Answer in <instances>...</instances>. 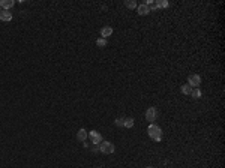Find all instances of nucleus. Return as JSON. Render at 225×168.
<instances>
[{"instance_id":"aec40b11","label":"nucleus","mask_w":225,"mask_h":168,"mask_svg":"<svg viewBox=\"0 0 225 168\" xmlns=\"http://www.w3.org/2000/svg\"><path fill=\"white\" fill-rule=\"evenodd\" d=\"M0 14H2V8H0Z\"/></svg>"},{"instance_id":"f257e3e1","label":"nucleus","mask_w":225,"mask_h":168,"mask_svg":"<svg viewBox=\"0 0 225 168\" xmlns=\"http://www.w3.org/2000/svg\"><path fill=\"white\" fill-rule=\"evenodd\" d=\"M147 134L153 141H156V143H159V141L162 140V129L156 123H150V126L147 128Z\"/></svg>"},{"instance_id":"dca6fc26","label":"nucleus","mask_w":225,"mask_h":168,"mask_svg":"<svg viewBox=\"0 0 225 168\" xmlns=\"http://www.w3.org/2000/svg\"><path fill=\"white\" fill-rule=\"evenodd\" d=\"M96 45L98 47H105V45H107V39H104V38H98V39H96Z\"/></svg>"},{"instance_id":"f3484780","label":"nucleus","mask_w":225,"mask_h":168,"mask_svg":"<svg viewBox=\"0 0 225 168\" xmlns=\"http://www.w3.org/2000/svg\"><path fill=\"white\" fill-rule=\"evenodd\" d=\"M116 125H117V126H123V125H125V117H119V119H116Z\"/></svg>"},{"instance_id":"f8f14e48","label":"nucleus","mask_w":225,"mask_h":168,"mask_svg":"<svg viewBox=\"0 0 225 168\" xmlns=\"http://www.w3.org/2000/svg\"><path fill=\"white\" fill-rule=\"evenodd\" d=\"M191 96H192V98H195V99H198V98H201V90H200V89H198V87L192 89V92H191Z\"/></svg>"},{"instance_id":"423d86ee","label":"nucleus","mask_w":225,"mask_h":168,"mask_svg":"<svg viewBox=\"0 0 225 168\" xmlns=\"http://www.w3.org/2000/svg\"><path fill=\"white\" fill-rule=\"evenodd\" d=\"M87 137H89V132L86 131L84 128H83V129H80V131L77 132V140H78V141H81V143H86Z\"/></svg>"},{"instance_id":"1a4fd4ad","label":"nucleus","mask_w":225,"mask_h":168,"mask_svg":"<svg viewBox=\"0 0 225 168\" xmlns=\"http://www.w3.org/2000/svg\"><path fill=\"white\" fill-rule=\"evenodd\" d=\"M137 11H138V14H140V15H147L149 12H150L149 6H147V5H144V3H143V5H138V6H137Z\"/></svg>"},{"instance_id":"f03ea898","label":"nucleus","mask_w":225,"mask_h":168,"mask_svg":"<svg viewBox=\"0 0 225 168\" xmlns=\"http://www.w3.org/2000/svg\"><path fill=\"white\" fill-rule=\"evenodd\" d=\"M98 147H99V152H102V153H105V155H111V153H114V150H116L114 144L110 143V141H102V143H101Z\"/></svg>"},{"instance_id":"39448f33","label":"nucleus","mask_w":225,"mask_h":168,"mask_svg":"<svg viewBox=\"0 0 225 168\" xmlns=\"http://www.w3.org/2000/svg\"><path fill=\"white\" fill-rule=\"evenodd\" d=\"M188 84H189L191 87H198V86L201 84V77L198 75V74L191 75V77H189V80H188Z\"/></svg>"},{"instance_id":"9d476101","label":"nucleus","mask_w":225,"mask_h":168,"mask_svg":"<svg viewBox=\"0 0 225 168\" xmlns=\"http://www.w3.org/2000/svg\"><path fill=\"white\" fill-rule=\"evenodd\" d=\"M0 20H2V21H11L12 20V12L2 11V14H0Z\"/></svg>"},{"instance_id":"0eeeda50","label":"nucleus","mask_w":225,"mask_h":168,"mask_svg":"<svg viewBox=\"0 0 225 168\" xmlns=\"http://www.w3.org/2000/svg\"><path fill=\"white\" fill-rule=\"evenodd\" d=\"M14 5H15L14 0H0V8H2L3 11H9Z\"/></svg>"},{"instance_id":"6ab92c4d","label":"nucleus","mask_w":225,"mask_h":168,"mask_svg":"<svg viewBox=\"0 0 225 168\" xmlns=\"http://www.w3.org/2000/svg\"><path fill=\"white\" fill-rule=\"evenodd\" d=\"M146 168H153V167H146Z\"/></svg>"},{"instance_id":"2eb2a0df","label":"nucleus","mask_w":225,"mask_h":168,"mask_svg":"<svg viewBox=\"0 0 225 168\" xmlns=\"http://www.w3.org/2000/svg\"><path fill=\"white\" fill-rule=\"evenodd\" d=\"M125 128H128V129H131L132 126H134V119L132 117H126L125 119V125H123Z\"/></svg>"},{"instance_id":"ddd939ff","label":"nucleus","mask_w":225,"mask_h":168,"mask_svg":"<svg viewBox=\"0 0 225 168\" xmlns=\"http://www.w3.org/2000/svg\"><path fill=\"white\" fill-rule=\"evenodd\" d=\"M155 5H156V8H168L170 6V3L165 2V0H156Z\"/></svg>"},{"instance_id":"6e6552de","label":"nucleus","mask_w":225,"mask_h":168,"mask_svg":"<svg viewBox=\"0 0 225 168\" xmlns=\"http://www.w3.org/2000/svg\"><path fill=\"white\" fill-rule=\"evenodd\" d=\"M113 35V27H110V26H105V27H102L101 30V38H104V39H107L108 36Z\"/></svg>"},{"instance_id":"7ed1b4c3","label":"nucleus","mask_w":225,"mask_h":168,"mask_svg":"<svg viewBox=\"0 0 225 168\" xmlns=\"http://www.w3.org/2000/svg\"><path fill=\"white\" fill-rule=\"evenodd\" d=\"M89 137H90V140H92V144H95V146H99L101 143H102V135L98 132V131H90L89 132Z\"/></svg>"},{"instance_id":"20e7f679","label":"nucleus","mask_w":225,"mask_h":168,"mask_svg":"<svg viewBox=\"0 0 225 168\" xmlns=\"http://www.w3.org/2000/svg\"><path fill=\"white\" fill-rule=\"evenodd\" d=\"M156 116H158V111L155 107H150L147 108V111H146V120H149L150 123H153L156 120Z\"/></svg>"},{"instance_id":"9b49d317","label":"nucleus","mask_w":225,"mask_h":168,"mask_svg":"<svg viewBox=\"0 0 225 168\" xmlns=\"http://www.w3.org/2000/svg\"><path fill=\"white\" fill-rule=\"evenodd\" d=\"M191 92H192V87L189 84H183L182 86V93L183 95H191Z\"/></svg>"},{"instance_id":"4468645a","label":"nucleus","mask_w":225,"mask_h":168,"mask_svg":"<svg viewBox=\"0 0 225 168\" xmlns=\"http://www.w3.org/2000/svg\"><path fill=\"white\" fill-rule=\"evenodd\" d=\"M125 6L129 8V9H135V8H137V2H135V0H126V2H125Z\"/></svg>"},{"instance_id":"a211bd4d","label":"nucleus","mask_w":225,"mask_h":168,"mask_svg":"<svg viewBox=\"0 0 225 168\" xmlns=\"http://www.w3.org/2000/svg\"><path fill=\"white\" fill-rule=\"evenodd\" d=\"M92 152H99V147L98 146H93V147H92Z\"/></svg>"}]
</instances>
